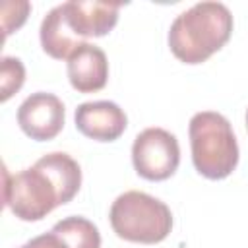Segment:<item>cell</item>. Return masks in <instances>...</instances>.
Here are the masks:
<instances>
[{
  "instance_id": "6da1fadb",
  "label": "cell",
  "mask_w": 248,
  "mask_h": 248,
  "mask_svg": "<svg viewBox=\"0 0 248 248\" xmlns=\"http://www.w3.org/2000/svg\"><path fill=\"white\" fill-rule=\"evenodd\" d=\"M81 169L68 153L52 151L29 169L10 174L4 169V205L21 221H41L76 198Z\"/></svg>"
},
{
  "instance_id": "7a4b0ae2",
  "label": "cell",
  "mask_w": 248,
  "mask_h": 248,
  "mask_svg": "<svg viewBox=\"0 0 248 248\" xmlns=\"http://www.w3.org/2000/svg\"><path fill=\"white\" fill-rule=\"evenodd\" d=\"M232 33V14L221 2H198L178 14L169 29V48L184 64H202Z\"/></svg>"
},
{
  "instance_id": "3957f363",
  "label": "cell",
  "mask_w": 248,
  "mask_h": 248,
  "mask_svg": "<svg viewBox=\"0 0 248 248\" xmlns=\"http://www.w3.org/2000/svg\"><path fill=\"white\" fill-rule=\"evenodd\" d=\"M192 163L209 180L227 178L238 165V143L231 122L215 110H202L188 126Z\"/></svg>"
},
{
  "instance_id": "277c9868",
  "label": "cell",
  "mask_w": 248,
  "mask_h": 248,
  "mask_svg": "<svg viewBox=\"0 0 248 248\" xmlns=\"http://www.w3.org/2000/svg\"><path fill=\"white\" fill-rule=\"evenodd\" d=\"M108 219L118 238L138 244H157L172 229L169 205L138 190L120 194L110 205Z\"/></svg>"
},
{
  "instance_id": "5b68a950",
  "label": "cell",
  "mask_w": 248,
  "mask_h": 248,
  "mask_svg": "<svg viewBox=\"0 0 248 248\" xmlns=\"http://www.w3.org/2000/svg\"><path fill=\"white\" fill-rule=\"evenodd\" d=\"M132 163L141 178L151 182L167 180L180 163L178 140L165 128H145L134 140Z\"/></svg>"
},
{
  "instance_id": "8992f818",
  "label": "cell",
  "mask_w": 248,
  "mask_h": 248,
  "mask_svg": "<svg viewBox=\"0 0 248 248\" xmlns=\"http://www.w3.org/2000/svg\"><path fill=\"white\" fill-rule=\"evenodd\" d=\"M64 103L46 91L31 93L17 108V124L35 141L54 140L64 128Z\"/></svg>"
},
{
  "instance_id": "52a82bcc",
  "label": "cell",
  "mask_w": 248,
  "mask_h": 248,
  "mask_svg": "<svg viewBox=\"0 0 248 248\" xmlns=\"http://www.w3.org/2000/svg\"><path fill=\"white\" fill-rule=\"evenodd\" d=\"M76 128L89 140L95 141H114L118 140L126 126V112L112 101H89L81 103L74 114Z\"/></svg>"
},
{
  "instance_id": "ba28073f",
  "label": "cell",
  "mask_w": 248,
  "mask_h": 248,
  "mask_svg": "<svg viewBox=\"0 0 248 248\" xmlns=\"http://www.w3.org/2000/svg\"><path fill=\"white\" fill-rule=\"evenodd\" d=\"M122 4L97 2V0H70L64 2L66 17L74 33L87 43L89 37H105L118 21Z\"/></svg>"
},
{
  "instance_id": "9c48e42d",
  "label": "cell",
  "mask_w": 248,
  "mask_h": 248,
  "mask_svg": "<svg viewBox=\"0 0 248 248\" xmlns=\"http://www.w3.org/2000/svg\"><path fill=\"white\" fill-rule=\"evenodd\" d=\"M68 79L78 93L101 91L108 81V60L103 48L93 43H83L68 58Z\"/></svg>"
},
{
  "instance_id": "30bf717a",
  "label": "cell",
  "mask_w": 248,
  "mask_h": 248,
  "mask_svg": "<svg viewBox=\"0 0 248 248\" xmlns=\"http://www.w3.org/2000/svg\"><path fill=\"white\" fill-rule=\"evenodd\" d=\"M43 50L54 60H68L72 52L83 45V41L74 33L68 23L64 4L54 6L41 21L39 29Z\"/></svg>"
},
{
  "instance_id": "8fae6325",
  "label": "cell",
  "mask_w": 248,
  "mask_h": 248,
  "mask_svg": "<svg viewBox=\"0 0 248 248\" xmlns=\"http://www.w3.org/2000/svg\"><path fill=\"white\" fill-rule=\"evenodd\" d=\"M52 232L62 238L66 248H101V234L97 225L79 215L60 219L52 227Z\"/></svg>"
},
{
  "instance_id": "7c38bea8",
  "label": "cell",
  "mask_w": 248,
  "mask_h": 248,
  "mask_svg": "<svg viewBox=\"0 0 248 248\" xmlns=\"http://www.w3.org/2000/svg\"><path fill=\"white\" fill-rule=\"evenodd\" d=\"M25 81L23 62L16 56H4L0 62V99L6 103L14 93L21 89Z\"/></svg>"
},
{
  "instance_id": "4fadbf2b",
  "label": "cell",
  "mask_w": 248,
  "mask_h": 248,
  "mask_svg": "<svg viewBox=\"0 0 248 248\" xmlns=\"http://www.w3.org/2000/svg\"><path fill=\"white\" fill-rule=\"evenodd\" d=\"M31 4L29 2H4L2 4V27H4V37H8L12 31L19 29L27 16H29Z\"/></svg>"
},
{
  "instance_id": "5bb4252c",
  "label": "cell",
  "mask_w": 248,
  "mask_h": 248,
  "mask_svg": "<svg viewBox=\"0 0 248 248\" xmlns=\"http://www.w3.org/2000/svg\"><path fill=\"white\" fill-rule=\"evenodd\" d=\"M29 248H66V244L62 242V238L56 234V232H45V234H39L35 238H31L27 242Z\"/></svg>"
},
{
  "instance_id": "9a60e30c",
  "label": "cell",
  "mask_w": 248,
  "mask_h": 248,
  "mask_svg": "<svg viewBox=\"0 0 248 248\" xmlns=\"http://www.w3.org/2000/svg\"><path fill=\"white\" fill-rule=\"evenodd\" d=\"M246 128H248V110H246Z\"/></svg>"
},
{
  "instance_id": "2e32d148",
  "label": "cell",
  "mask_w": 248,
  "mask_h": 248,
  "mask_svg": "<svg viewBox=\"0 0 248 248\" xmlns=\"http://www.w3.org/2000/svg\"><path fill=\"white\" fill-rule=\"evenodd\" d=\"M19 248H29V246H27V242H25V244H23V246H19Z\"/></svg>"
}]
</instances>
